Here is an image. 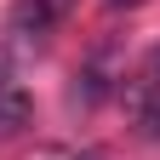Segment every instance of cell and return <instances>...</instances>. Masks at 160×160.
I'll use <instances>...</instances> for the list:
<instances>
[{
    "mask_svg": "<svg viewBox=\"0 0 160 160\" xmlns=\"http://www.w3.org/2000/svg\"><path fill=\"white\" fill-rule=\"evenodd\" d=\"M69 12H74V0H17V6H12V34H23V40H46Z\"/></svg>",
    "mask_w": 160,
    "mask_h": 160,
    "instance_id": "1",
    "label": "cell"
},
{
    "mask_svg": "<svg viewBox=\"0 0 160 160\" xmlns=\"http://www.w3.org/2000/svg\"><path fill=\"white\" fill-rule=\"evenodd\" d=\"M103 97H109V52H97L92 63L74 74V103L80 109H97Z\"/></svg>",
    "mask_w": 160,
    "mask_h": 160,
    "instance_id": "2",
    "label": "cell"
},
{
    "mask_svg": "<svg viewBox=\"0 0 160 160\" xmlns=\"http://www.w3.org/2000/svg\"><path fill=\"white\" fill-rule=\"evenodd\" d=\"M23 126H29V92L12 80V86L0 92V137H12V132H23Z\"/></svg>",
    "mask_w": 160,
    "mask_h": 160,
    "instance_id": "3",
    "label": "cell"
},
{
    "mask_svg": "<svg viewBox=\"0 0 160 160\" xmlns=\"http://www.w3.org/2000/svg\"><path fill=\"white\" fill-rule=\"evenodd\" d=\"M132 103H137L143 137H160V80H154V86H132Z\"/></svg>",
    "mask_w": 160,
    "mask_h": 160,
    "instance_id": "4",
    "label": "cell"
},
{
    "mask_svg": "<svg viewBox=\"0 0 160 160\" xmlns=\"http://www.w3.org/2000/svg\"><path fill=\"white\" fill-rule=\"evenodd\" d=\"M154 80H160V46L143 57V69H137V80H132V86H154Z\"/></svg>",
    "mask_w": 160,
    "mask_h": 160,
    "instance_id": "5",
    "label": "cell"
},
{
    "mask_svg": "<svg viewBox=\"0 0 160 160\" xmlns=\"http://www.w3.org/2000/svg\"><path fill=\"white\" fill-rule=\"evenodd\" d=\"M6 86H12V46L0 40V92H6Z\"/></svg>",
    "mask_w": 160,
    "mask_h": 160,
    "instance_id": "6",
    "label": "cell"
},
{
    "mask_svg": "<svg viewBox=\"0 0 160 160\" xmlns=\"http://www.w3.org/2000/svg\"><path fill=\"white\" fill-rule=\"evenodd\" d=\"M109 6H114V12H120V6H143V0H109Z\"/></svg>",
    "mask_w": 160,
    "mask_h": 160,
    "instance_id": "7",
    "label": "cell"
}]
</instances>
